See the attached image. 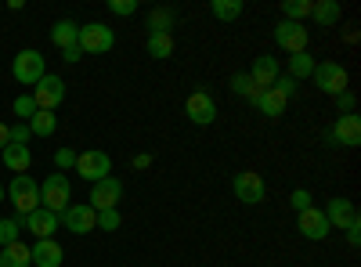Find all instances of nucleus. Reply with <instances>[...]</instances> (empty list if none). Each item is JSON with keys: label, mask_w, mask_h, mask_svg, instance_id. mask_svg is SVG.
<instances>
[{"label": "nucleus", "mask_w": 361, "mask_h": 267, "mask_svg": "<svg viewBox=\"0 0 361 267\" xmlns=\"http://www.w3.org/2000/svg\"><path fill=\"white\" fill-rule=\"evenodd\" d=\"M8 199H11V206L18 210V221H25L33 210H40V185L29 173H18L15 181H11V188H8Z\"/></svg>", "instance_id": "f257e3e1"}, {"label": "nucleus", "mask_w": 361, "mask_h": 267, "mask_svg": "<svg viewBox=\"0 0 361 267\" xmlns=\"http://www.w3.org/2000/svg\"><path fill=\"white\" fill-rule=\"evenodd\" d=\"M69 195H73V185H69L66 173H51L40 185V206L51 210V213H58V217L69 210Z\"/></svg>", "instance_id": "f03ea898"}, {"label": "nucleus", "mask_w": 361, "mask_h": 267, "mask_svg": "<svg viewBox=\"0 0 361 267\" xmlns=\"http://www.w3.org/2000/svg\"><path fill=\"white\" fill-rule=\"evenodd\" d=\"M11 76L22 83V87H29V83H40L44 76H47V62H44V54L40 51H18L15 54V62H11Z\"/></svg>", "instance_id": "7ed1b4c3"}, {"label": "nucleus", "mask_w": 361, "mask_h": 267, "mask_svg": "<svg viewBox=\"0 0 361 267\" xmlns=\"http://www.w3.org/2000/svg\"><path fill=\"white\" fill-rule=\"evenodd\" d=\"M83 181H102V177H112V159H109V152H102V148H87V152H80L76 156V166H73Z\"/></svg>", "instance_id": "20e7f679"}, {"label": "nucleus", "mask_w": 361, "mask_h": 267, "mask_svg": "<svg viewBox=\"0 0 361 267\" xmlns=\"http://www.w3.org/2000/svg\"><path fill=\"white\" fill-rule=\"evenodd\" d=\"M76 44H80L83 54H105V51H112L116 33L105 22H90V25H80V40Z\"/></svg>", "instance_id": "39448f33"}, {"label": "nucleus", "mask_w": 361, "mask_h": 267, "mask_svg": "<svg viewBox=\"0 0 361 267\" xmlns=\"http://www.w3.org/2000/svg\"><path fill=\"white\" fill-rule=\"evenodd\" d=\"M119 199H123V181H119V177H102V181H94V188H90L87 206L94 213H102V210H116Z\"/></svg>", "instance_id": "423d86ee"}, {"label": "nucleus", "mask_w": 361, "mask_h": 267, "mask_svg": "<svg viewBox=\"0 0 361 267\" xmlns=\"http://www.w3.org/2000/svg\"><path fill=\"white\" fill-rule=\"evenodd\" d=\"M307 40H311V29L304 22H279L275 25V44L289 54H300V51H307Z\"/></svg>", "instance_id": "0eeeda50"}, {"label": "nucleus", "mask_w": 361, "mask_h": 267, "mask_svg": "<svg viewBox=\"0 0 361 267\" xmlns=\"http://www.w3.org/2000/svg\"><path fill=\"white\" fill-rule=\"evenodd\" d=\"M311 76H314V87H318V91L333 94V98L347 91V69H343L340 62H318Z\"/></svg>", "instance_id": "6e6552de"}, {"label": "nucleus", "mask_w": 361, "mask_h": 267, "mask_svg": "<svg viewBox=\"0 0 361 267\" xmlns=\"http://www.w3.org/2000/svg\"><path fill=\"white\" fill-rule=\"evenodd\" d=\"M33 101H37V108H44V112H54L58 105L66 101V80L62 76H44L37 87H33Z\"/></svg>", "instance_id": "1a4fd4ad"}, {"label": "nucleus", "mask_w": 361, "mask_h": 267, "mask_svg": "<svg viewBox=\"0 0 361 267\" xmlns=\"http://www.w3.org/2000/svg\"><path fill=\"white\" fill-rule=\"evenodd\" d=\"M231 188H235V199H238V202H246V206H257V202H264V195H267L264 177H260V173H253V170L235 173Z\"/></svg>", "instance_id": "9d476101"}, {"label": "nucleus", "mask_w": 361, "mask_h": 267, "mask_svg": "<svg viewBox=\"0 0 361 267\" xmlns=\"http://www.w3.org/2000/svg\"><path fill=\"white\" fill-rule=\"evenodd\" d=\"M246 76L253 80L257 91H267V87H275V80L282 76V66H279V58H271V54H257L253 58V69Z\"/></svg>", "instance_id": "9b49d317"}, {"label": "nucleus", "mask_w": 361, "mask_h": 267, "mask_svg": "<svg viewBox=\"0 0 361 267\" xmlns=\"http://www.w3.org/2000/svg\"><path fill=\"white\" fill-rule=\"evenodd\" d=\"M62 224H66L73 235H87V231L98 228V213L90 210L87 202H69V210L62 213Z\"/></svg>", "instance_id": "f8f14e48"}, {"label": "nucleus", "mask_w": 361, "mask_h": 267, "mask_svg": "<svg viewBox=\"0 0 361 267\" xmlns=\"http://www.w3.org/2000/svg\"><path fill=\"white\" fill-rule=\"evenodd\" d=\"M322 213H325L329 228H340V231H347L350 224H357V210H354V202H350V199H343V195L329 199V206H325Z\"/></svg>", "instance_id": "ddd939ff"}, {"label": "nucleus", "mask_w": 361, "mask_h": 267, "mask_svg": "<svg viewBox=\"0 0 361 267\" xmlns=\"http://www.w3.org/2000/svg\"><path fill=\"white\" fill-rule=\"evenodd\" d=\"M185 112H188V120L195 123V127H209L217 120V105H214V98H209L206 91H195L188 101H185Z\"/></svg>", "instance_id": "4468645a"}, {"label": "nucleus", "mask_w": 361, "mask_h": 267, "mask_svg": "<svg viewBox=\"0 0 361 267\" xmlns=\"http://www.w3.org/2000/svg\"><path fill=\"white\" fill-rule=\"evenodd\" d=\"M296 224H300V235H304V239H311V242H325L329 239V221H325V213L322 210H304V213H296Z\"/></svg>", "instance_id": "2eb2a0df"}, {"label": "nucleus", "mask_w": 361, "mask_h": 267, "mask_svg": "<svg viewBox=\"0 0 361 267\" xmlns=\"http://www.w3.org/2000/svg\"><path fill=\"white\" fill-rule=\"evenodd\" d=\"M58 224H62V217L51 213V210H44V206H40V210H33V213L22 221V228H25V231H33L37 239H51V235L58 231Z\"/></svg>", "instance_id": "dca6fc26"}, {"label": "nucleus", "mask_w": 361, "mask_h": 267, "mask_svg": "<svg viewBox=\"0 0 361 267\" xmlns=\"http://www.w3.org/2000/svg\"><path fill=\"white\" fill-rule=\"evenodd\" d=\"M333 137L336 144H343V148H357L361 144V120H357V112L354 116H340V120L333 123Z\"/></svg>", "instance_id": "f3484780"}, {"label": "nucleus", "mask_w": 361, "mask_h": 267, "mask_svg": "<svg viewBox=\"0 0 361 267\" xmlns=\"http://www.w3.org/2000/svg\"><path fill=\"white\" fill-rule=\"evenodd\" d=\"M250 101L260 108V116H267V120H279V116L286 112V105H289L279 91H271V87H267V91H253Z\"/></svg>", "instance_id": "a211bd4d"}, {"label": "nucleus", "mask_w": 361, "mask_h": 267, "mask_svg": "<svg viewBox=\"0 0 361 267\" xmlns=\"http://www.w3.org/2000/svg\"><path fill=\"white\" fill-rule=\"evenodd\" d=\"M29 253H33V267H62V260H66L62 246L54 239H37V246Z\"/></svg>", "instance_id": "6ab92c4d"}, {"label": "nucleus", "mask_w": 361, "mask_h": 267, "mask_svg": "<svg viewBox=\"0 0 361 267\" xmlns=\"http://www.w3.org/2000/svg\"><path fill=\"white\" fill-rule=\"evenodd\" d=\"M343 18V8H340V0H314L311 4V22L329 29V25H336Z\"/></svg>", "instance_id": "aec40b11"}, {"label": "nucleus", "mask_w": 361, "mask_h": 267, "mask_svg": "<svg viewBox=\"0 0 361 267\" xmlns=\"http://www.w3.org/2000/svg\"><path fill=\"white\" fill-rule=\"evenodd\" d=\"M0 156H4V166H8L15 177H18V173H25V170H29V163H33V152H29V144H8Z\"/></svg>", "instance_id": "412c9836"}, {"label": "nucleus", "mask_w": 361, "mask_h": 267, "mask_svg": "<svg viewBox=\"0 0 361 267\" xmlns=\"http://www.w3.org/2000/svg\"><path fill=\"white\" fill-rule=\"evenodd\" d=\"M76 40H80V25L76 22H69V18H62V22H54L51 25V44L54 47H76Z\"/></svg>", "instance_id": "4be33fe9"}, {"label": "nucleus", "mask_w": 361, "mask_h": 267, "mask_svg": "<svg viewBox=\"0 0 361 267\" xmlns=\"http://www.w3.org/2000/svg\"><path fill=\"white\" fill-rule=\"evenodd\" d=\"M0 267H33V253H29V246H22V239H18V242L0 249Z\"/></svg>", "instance_id": "5701e85b"}, {"label": "nucleus", "mask_w": 361, "mask_h": 267, "mask_svg": "<svg viewBox=\"0 0 361 267\" xmlns=\"http://www.w3.org/2000/svg\"><path fill=\"white\" fill-rule=\"evenodd\" d=\"M314 58H311V51H300V54H293L289 58V76L300 83V80H311V73H314Z\"/></svg>", "instance_id": "b1692460"}, {"label": "nucleus", "mask_w": 361, "mask_h": 267, "mask_svg": "<svg viewBox=\"0 0 361 267\" xmlns=\"http://www.w3.org/2000/svg\"><path fill=\"white\" fill-rule=\"evenodd\" d=\"M54 130H58V116L54 112H44L40 108L33 120H29V134H37V137H51Z\"/></svg>", "instance_id": "393cba45"}, {"label": "nucleus", "mask_w": 361, "mask_h": 267, "mask_svg": "<svg viewBox=\"0 0 361 267\" xmlns=\"http://www.w3.org/2000/svg\"><path fill=\"white\" fill-rule=\"evenodd\" d=\"M173 8H152L148 11V33H170V25H173Z\"/></svg>", "instance_id": "a878e982"}, {"label": "nucleus", "mask_w": 361, "mask_h": 267, "mask_svg": "<svg viewBox=\"0 0 361 267\" xmlns=\"http://www.w3.org/2000/svg\"><path fill=\"white\" fill-rule=\"evenodd\" d=\"M209 11H214V18H221V22H235L238 15H243V0H214Z\"/></svg>", "instance_id": "bb28decb"}, {"label": "nucleus", "mask_w": 361, "mask_h": 267, "mask_svg": "<svg viewBox=\"0 0 361 267\" xmlns=\"http://www.w3.org/2000/svg\"><path fill=\"white\" fill-rule=\"evenodd\" d=\"M148 54L152 58H170L173 54V37L170 33H148Z\"/></svg>", "instance_id": "cd10ccee"}, {"label": "nucleus", "mask_w": 361, "mask_h": 267, "mask_svg": "<svg viewBox=\"0 0 361 267\" xmlns=\"http://www.w3.org/2000/svg\"><path fill=\"white\" fill-rule=\"evenodd\" d=\"M311 4H314V0H286V4H282V18L286 22L311 18Z\"/></svg>", "instance_id": "c85d7f7f"}, {"label": "nucleus", "mask_w": 361, "mask_h": 267, "mask_svg": "<svg viewBox=\"0 0 361 267\" xmlns=\"http://www.w3.org/2000/svg\"><path fill=\"white\" fill-rule=\"evenodd\" d=\"M18 239H22V221H18V217L0 221V249L11 246V242H18Z\"/></svg>", "instance_id": "c756f323"}, {"label": "nucleus", "mask_w": 361, "mask_h": 267, "mask_svg": "<svg viewBox=\"0 0 361 267\" xmlns=\"http://www.w3.org/2000/svg\"><path fill=\"white\" fill-rule=\"evenodd\" d=\"M40 108H37V101H33V94H18L15 98V116H18V123L22 120H33Z\"/></svg>", "instance_id": "7c9ffc66"}, {"label": "nucleus", "mask_w": 361, "mask_h": 267, "mask_svg": "<svg viewBox=\"0 0 361 267\" xmlns=\"http://www.w3.org/2000/svg\"><path fill=\"white\" fill-rule=\"evenodd\" d=\"M231 91H235V94H243V98H250L257 87H253V80H250L246 73H238V76H231Z\"/></svg>", "instance_id": "2f4dec72"}, {"label": "nucleus", "mask_w": 361, "mask_h": 267, "mask_svg": "<svg viewBox=\"0 0 361 267\" xmlns=\"http://www.w3.org/2000/svg\"><path fill=\"white\" fill-rule=\"evenodd\" d=\"M119 224H123L119 210H102V213H98V228H102V231H116Z\"/></svg>", "instance_id": "473e14b6"}, {"label": "nucleus", "mask_w": 361, "mask_h": 267, "mask_svg": "<svg viewBox=\"0 0 361 267\" xmlns=\"http://www.w3.org/2000/svg\"><path fill=\"white\" fill-rule=\"evenodd\" d=\"M271 91H279V94H282V98L289 101V98H293V94L300 91V87H296V80H293V76H279V80H275V87H271Z\"/></svg>", "instance_id": "72a5a7b5"}, {"label": "nucleus", "mask_w": 361, "mask_h": 267, "mask_svg": "<svg viewBox=\"0 0 361 267\" xmlns=\"http://www.w3.org/2000/svg\"><path fill=\"white\" fill-rule=\"evenodd\" d=\"M109 11L119 15V18H127V15L137 11V0H109Z\"/></svg>", "instance_id": "f704fd0d"}, {"label": "nucleus", "mask_w": 361, "mask_h": 267, "mask_svg": "<svg viewBox=\"0 0 361 267\" xmlns=\"http://www.w3.org/2000/svg\"><path fill=\"white\" fill-rule=\"evenodd\" d=\"M289 202H293L296 213H304V210H311V192H307V188H296V192L289 195Z\"/></svg>", "instance_id": "c9c22d12"}, {"label": "nucleus", "mask_w": 361, "mask_h": 267, "mask_svg": "<svg viewBox=\"0 0 361 267\" xmlns=\"http://www.w3.org/2000/svg\"><path fill=\"white\" fill-rule=\"evenodd\" d=\"M8 137H11V144H29V123H15V127H8Z\"/></svg>", "instance_id": "e433bc0d"}, {"label": "nucleus", "mask_w": 361, "mask_h": 267, "mask_svg": "<svg viewBox=\"0 0 361 267\" xmlns=\"http://www.w3.org/2000/svg\"><path fill=\"white\" fill-rule=\"evenodd\" d=\"M54 166H58V170L76 166V152H73V148H58V152H54Z\"/></svg>", "instance_id": "4c0bfd02"}, {"label": "nucleus", "mask_w": 361, "mask_h": 267, "mask_svg": "<svg viewBox=\"0 0 361 267\" xmlns=\"http://www.w3.org/2000/svg\"><path fill=\"white\" fill-rule=\"evenodd\" d=\"M336 105H340V116H354V108H357V98H354V91H343V94H336Z\"/></svg>", "instance_id": "58836bf2"}, {"label": "nucleus", "mask_w": 361, "mask_h": 267, "mask_svg": "<svg viewBox=\"0 0 361 267\" xmlns=\"http://www.w3.org/2000/svg\"><path fill=\"white\" fill-rule=\"evenodd\" d=\"M347 242H350V246H357V242H361V221L347 228Z\"/></svg>", "instance_id": "ea45409f"}, {"label": "nucleus", "mask_w": 361, "mask_h": 267, "mask_svg": "<svg viewBox=\"0 0 361 267\" xmlns=\"http://www.w3.org/2000/svg\"><path fill=\"white\" fill-rule=\"evenodd\" d=\"M148 166H152V156H148V152L134 156V170H148Z\"/></svg>", "instance_id": "a19ab883"}, {"label": "nucleus", "mask_w": 361, "mask_h": 267, "mask_svg": "<svg viewBox=\"0 0 361 267\" xmlns=\"http://www.w3.org/2000/svg\"><path fill=\"white\" fill-rule=\"evenodd\" d=\"M80 54H83V51H80V44H76V47H66V51H62V58H66V62H80Z\"/></svg>", "instance_id": "79ce46f5"}, {"label": "nucleus", "mask_w": 361, "mask_h": 267, "mask_svg": "<svg viewBox=\"0 0 361 267\" xmlns=\"http://www.w3.org/2000/svg\"><path fill=\"white\" fill-rule=\"evenodd\" d=\"M8 144H11V137H8V123H0V152H4Z\"/></svg>", "instance_id": "37998d69"}, {"label": "nucleus", "mask_w": 361, "mask_h": 267, "mask_svg": "<svg viewBox=\"0 0 361 267\" xmlns=\"http://www.w3.org/2000/svg\"><path fill=\"white\" fill-rule=\"evenodd\" d=\"M0 202H4V185H0Z\"/></svg>", "instance_id": "c03bdc74"}]
</instances>
